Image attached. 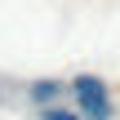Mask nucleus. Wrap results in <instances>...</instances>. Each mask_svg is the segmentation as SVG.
Masks as SVG:
<instances>
[{
	"instance_id": "obj_2",
	"label": "nucleus",
	"mask_w": 120,
	"mask_h": 120,
	"mask_svg": "<svg viewBox=\"0 0 120 120\" xmlns=\"http://www.w3.org/2000/svg\"><path fill=\"white\" fill-rule=\"evenodd\" d=\"M27 98H31L36 107H49L53 98H62V80H36V85L27 89Z\"/></svg>"
},
{
	"instance_id": "obj_3",
	"label": "nucleus",
	"mask_w": 120,
	"mask_h": 120,
	"mask_svg": "<svg viewBox=\"0 0 120 120\" xmlns=\"http://www.w3.org/2000/svg\"><path fill=\"white\" fill-rule=\"evenodd\" d=\"M40 120H85V116L71 111V107H53V102H49V107H40Z\"/></svg>"
},
{
	"instance_id": "obj_1",
	"label": "nucleus",
	"mask_w": 120,
	"mask_h": 120,
	"mask_svg": "<svg viewBox=\"0 0 120 120\" xmlns=\"http://www.w3.org/2000/svg\"><path fill=\"white\" fill-rule=\"evenodd\" d=\"M71 98H76V111L85 120H111L116 116V107H111V94H107V85L98 80V76H76L71 85Z\"/></svg>"
}]
</instances>
